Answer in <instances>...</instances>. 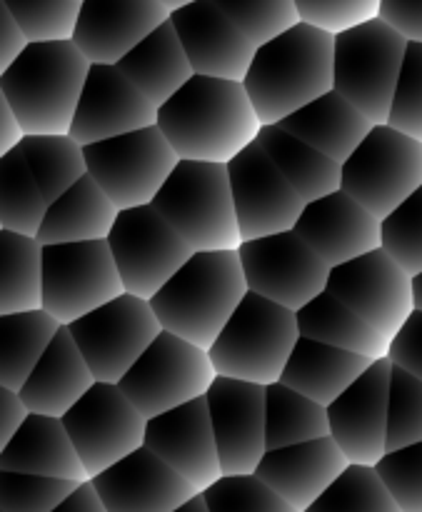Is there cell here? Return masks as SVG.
I'll list each match as a JSON object with an SVG mask.
<instances>
[{
    "mask_svg": "<svg viewBox=\"0 0 422 512\" xmlns=\"http://www.w3.org/2000/svg\"><path fill=\"white\" fill-rule=\"evenodd\" d=\"M158 128L180 160L218 165L233 163L263 133L245 85L205 75L158 110Z\"/></svg>",
    "mask_w": 422,
    "mask_h": 512,
    "instance_id": "cell-1",
    "label": "cell"
},
{
    "mask_svg": "<svg viewBox=\"0 0 422 512\" xmlns=\"http://www.w3.org/2000/svg\"><path fill=\"white\" fill-rule=\"evenodd\" d=\"M243 85L263 128L280 125L335 90V35L295 25L260 45Z\"/></svg>",
    "mask_w": 422,
    "mask_h": 512,
    "instance_id": "cell-2",
    "label": "cell"
},
{
    "mask_svg": "<svg viewBox=\"0 0 422 512\" xmlns=\"http://www.w3.org/2000/svg\"><path fill=\"white\" fill-rule=\"evenodd\" d=\"M238 250L195 253L150 300L165 333L210 350L248 295Z\"/></svg>",
    "mask_w": 422,
    "mask_h": 512,
    "instance_id": "cell-3",
    "label": "cell"
},
{
    "mask_svg": "<svg viewBox=\"0 0 422 512\" xmlns=\"http://www.w3.org/2000/svg\"><path fill=\"white\" fill-rule=\"evenodd\" d=\"M90 68L93 63L73 40L30 43L0 73V98L8 100L28 135H70Z\"/></svg>",
    "mask_w": 422,
    "mask_h": 512,
    "instance_id": "cell-4",
    "label": "cell"
},
{
    "mask_svg": "<svg viewBox=\"0 0 422 512\" xmlns=\"http://www.w3.org/2000/svg\"><path fill=\"white\" fill-rule=\"evenodd\" d=\"M300 338L298 313L248 293L208 353L220 378L268 388L280 383Z\"/></svg>",
    "mask_w": 422,
    "mask_h": 512,
    "instance_id": "cell-5",
    "label": "cell"
},
{
    "mask_svg": "<svg viewBox=\"0 0 422 512\" xmlns=\"http://www.w3.org/2000/svg\"><path fill=\"white\" fill-rule=\"evenodd\" d=\"M153 208L195 253L240 250L243 245L228 165L180 160Z\"/></svg>",
    "mask_w": 422,
    "mask_h": 512,
    "instance_id": "cell-6",
    "label": "cell"
},
{
    "mask_svg": "<svg viewBox=\"0 0 422 512\" xmlns=\"http://www.w3.org/2000/svg\"><path fill=\"white\" fill-rule=\"evenodd\" d=\"M408 45L383 18L335 35V93L375 125H388Z\"/></svg>",
    "mask_w": 422,
    "mask_h": 512,
    "instance_id": "cell-7",
    "label": "cell"
},
{
    "mask_svg": "<svg viewBox=\"0 0 422 512\" xmlns=\"http://www.w3.org/2000/svg\"><path fill=\"white\" fill-rule=\"evenodd\" d=\"M218 380L208 350L165 333L133 365L120 388L148 420L205 398Z\"/></svg>",
    "mask_w": 422,
    "mask_h": 512,
    "instance_id": "cell-8",
    "label": "cell"
},
{
    "mask_svg": "<svg viewBox=\"0 0 422 512\" xmlns=\"http://www.w3.org/2000/svg\"><path fill=\"white\" fill-rule=\"evenodd\" d=\"M120 295H125V285L108 240L43 248V310L63 328Z\"/></svg>",
    "mask_w": 422,
    "mask_h": 512,
    "instance_id": "cell-9",
    "label": "cell"
},
{
    "mask_svg": "<svg viewBox=\"0 0 422 512\" xmlns=\"http://www.w3.org/2000/svg\"><path fill=\"white\" fill-rule=\"evenodd\" d=\"M85 160L88 175L118 205V210L153 205L180 165L178 153L158 125L88 145Z\"/></svg>",
    "mask_w": 422,
    "mask_h": 512,
    "instance_id": "cell-10",
    "label": "cell"
},
{
    "mask_svg": "<svg viewBox=\"0 0 422 512\" xmlns=\"http://www.w3.org/2000/svg\"><path fill=\"white\" fill-rule=\"evenodd\" d=\"M422 188V143L393 125H375L343 165V190L385 220Z\"/></svg>",
    "mask_w": 422,
    "mask_h": 512,
    "instance_id": "cell-11",
    "label": "cell"
},
{
    "mask_svg": "<svg viewBox=\"0 0 422 512\" xmlns=\"http://www.w3.org/2000/svg\"><path fill=\"white\" fill-rule=\"evenodd\" d=\"M68 330L95 380L110 385L123 383L133 365L163 335L153 305L128 293L85 315Z\"/></svg>",
    "mask_w": 422,
    "mask_h": 512,
    "instance_id": "cell-12",
    "label": "cell"
},
{
    "mask_svg": "<svg viewBox=\"0 0 422 512\" xmlns=\"http://www.w3.org/2000/svg\"><path fill=\"white\" fill-rule=\"evenodd\" d=\"M108 245L125 293L148 303L195 255L153 205L120 210Z\"/></svg>",
    "mask_w": 422,
    "mask_h": 512,
    "instance_id": "cell-13",
    "label": "cell"
},
{
    "mask_svg": "<svg viewBox=\"0 0 422 512\" xmlns=\"http://www.w3.org/2000/svg\"><path fill=\"white\" fill-rule=\"evenodd\" d=\"M63 423L93 480L145 448L150 420L130 403L120 385L95 383Z\"/></svg>",
    "mask_w": 422,
    "mask_h": 512,
    "instance_id": "cell-14",
    "label": "cell"
},
{
    "mask_svg": "<svg viewBox=\"0 0 422 512\" xmlns=\"http://www.w3.org/2000/svg\"><path fill=\"white\" fill-rule=\"evenodd\" d=\"M238 253L250 293L293 313H300L330 285L333 270L295 235V230L245 240Z\"/></svg>",
    "mask_w": 422,
    "mask_h": 512,
    "instance_id": "cell-15",
    "label": "cell"
},
{
    "mask_svg": "<svg viewBox=\"0 0 422 512\" xmlns=\"http://www.w3.org/2000/svg\"><path fill=\"white\" fill-rule=\"evenodd\" d=\"M328 290L388 340H393L418 310L415 278L383 248L333 268Z\"/></svg>",
    "mask_w": 422,
    "mask_h": 512,
    "instance_id": "cell-16",
    "label": "cell"
},
{
    "mask_svg": "<svg viewBox=\"0 0 422 512\" xmlns=\"http://www.w3.org/2000/svg\"><path fill=\"white\" fill-rule=\"evenodd\" d=\"M205 400L223 473H258L268 455V388L218 375Z\"/></svg>",
    "mask_w": 422,
    "mask_h": 512,
    "instance_id": "cell-17",
    "label": "cell"
},
{
    "mask_svg": "<svg viewBox=\"0 0 422 512\" xmlns=\"http://www.w3.org/2000/svg\"><path fill=\"white\" fill-rule=\"evenodd\" d=\"M235 213L245 240L295 230L305 210V200L283 178L263 145L253 143L228 165Z\"/></svg>",
    "mask_w": 422,
    "mask_h": 512,
    "instance_id": "cell-18",
    "label": "cell"
},
{
    "mask_svg": "<svg viewBox=\"0 0 422 512\" xmlns=\"http://www.w3.org/2000/svg\"><path fill=\"white\" fill-rule=\"evenodd\" d=\"M390 378L393 363L378 360L328 408L330 438L348 455L350 465L378 468L388 455Z\"/></svg>",
    "mask_w": 422,
    "mask_h": 512,
    "instance_id": "cell-19",
    "label": "cell"
},
{
    "mask_svg": "<svg viewBox=\"0 0 422 512\" xmlns=\"http://www.w3.org/2000/svg\"><path fill=\"white\" fill-rule=\"evenodd\" d=\"M158 125V108L118 65H93L75 110L70 138L83 148Z\"/></svg>",
    "mask_w": 422,
    "mask_h": 512,
    "instance_id": "cell-20",
    "label": "cell"
},
{
    "mask_svg": "<svg viewBox=\"0 0 422 512\" xmlns=\"http://www.w3.org/2000/svg\"><path fill=\"white\" fill-rule=\"evenodd\" d=\"M195 75L245 83L258 45L213 3L198 0L170 15Z\"/></svg>",
    "mask_w": 422,
    "mask_h": 512,
    "instance_id": "cell-21",
    "label": "cell"
},
{
    "mask_svg": "<svg viewBox=\"0 0 422 512\" xmlns=\"http://www.w3.org/2000/svg\"><path fill=\"white\" fill-rule=\"evenodd\" d=\"M145 448L188 480L200 495L225 478L205 398L150 420Z\"/></svg>",
    "mask_w": 422,
    "mask_h": 512,
    "instance_id": "cell-22",
    "label": "cell"
},
{
    "mask_svg": "<svg viewBox=\"0 0 422 512\" xmlns=\"http://www.w3.org/2000/svg\"><path fill=\"white\" fill-rule=\"evenodd\" d=\"M295 235L333 270L383 248V220L338 190L305 205Z\"/></svg>",
    "mask_w": 422,
    "mask_h": 512,
    "instance_id": "cell-23",
    "label": "cell"
},
{
    "mask_svg": "<svg viewBox=\"0 0 422 512\" xmlns=\"http://www.w3.org/2000/svg\"><path fill=\"white\" fill-rule=\"evenodd\" d=\"M170 15L160 0H83L73 43L93 65H118Z\"/></svg>",
    "mask_w": 422,
    "mask_h": 512,
    "instance_id": "cell-24",
    "label": "cell"
},
{
    "mask_svg": "<svg viewBox=\"0 0 422 512\" xmlns=\"http://www.w3.org/2000/svg\"><path fill=\"white\" fill-rule=\"evenodd\" d=\"M90 483L108 512H175L200 495L148 448L120 460Z\"/></svg>",
    "mask_w": 422,
    "mask_h": 512,
    "instance_id": "cell-25",
    "label": "cell"
},
{
    "mask_svg": "<svg viewBox=\"0 0 422 512\" xmlns=\"http://www.w3.org/2000/svg\"><path fill=\"white\" fill-rule=\"evenodd\" d=\"M350 468L348 455L333 438L268 450L258 468V478L295 510L313 508Z\"/></svg>",
    "mask_w": 422,
    "mask_h": 512,
    "instance_id": "cell-26",
    "label": "cell"
},
{
    "mask_svg": "<svg viewBox=\"0 0 422 512\" xmlns=\"http://www.w3.org/2000/svg\"><path fill=\"white\" fill-rule=\"evenodd\" d=\"M0 473L88 483L90 475L60 418L30 415L18 435L0 450Z\"/></svg>",
    "mask_w": 422,
    "mask_h": 512,
    "instance_id": "cell-27",
    "label": "cell"
},
{
    "mask_svg": "<svg viewBox=\"0 0 422 512\" xmlns=\"http://www.w3.org/2000/svg\"><path fill=\"white\" fill-rule=\"evenodd\" d=\"M95 375L83 358L68 328L58 333L48 353L33 370L25 388L20 390L30 413L63 420L90 390L95 388Z\"/></svg>",
    "mask_w": 422,
    "mask_h": 512,
    "instance_id": "cell-28",
    "label": "cell"
},
{
    "mask_svg": "<svg viewBox=\"0 0 422 512\" xmlns=\"http://www.w3.org/2000/svg\"><path fill=\"white\" fill-rule=\"evenodd\" d=\"M373 363L378 360L300 338L280 383L298 390L300 395L315 400L323 408H330L345 390L353 388L368 373Z\"/></svg>",
    "mask_w": 422,
    "mask_h": 512,
    "instance_id": "cell-29",
    "label": "cell"
},
{
    "mask_svg": "<svg viewBox=\"0 0 422 512\" xmlns=\"http://www.w3.org/2000/svg\"><path fill=\"white\" fill-rule=\"evenodd\" d=\"M280 125L340 165L353 158L355 150L363 145V140L375 128L373 120L365 118L353 103H348L335 90L318 98L315 103L305 105L303 110L290 115Z\"/></svg>",
    "mask_w": 422,
    "mask_h": 512,
    "instance_id": "cell-30",
    "label": "cell"
},
{
    "mask_svg": "<svg viewBox=\"0 0 422 512\" xmlns=\"http://www.w3.org/2000/svg\"><path fill=\"white\" fill-rule=\"evenodd\" d=\"M120 210L105 190L85 175L78 185L50 203L40 225L38 243L43 245H70V243H103L110 238Z\"/></svg>",
    "mask_w": 422,
    "mask_h": 512,
    "instance_id": "cell-31",
    "label": "cell"
},
{
    "mask_svg": "<svg viewBox=\"0 0 422 512\" xmlns=\"http://www.w3.org/2000/svg\"><path fill=\"white\" fill-rule=\"evenodd\" d=\"M118 68L158 110L195 78L188 53L170 20L130 50Z\"/></svg>",
    "mask_w": 422,
    "mask_h": 512,
    "instance_id": "cell-32",
    "label": "cell"
},
{
    "mask_svg": "<svg viewBox=\"0 0 422 512\" xmlns=\"http://www.w3.org/2000/svg\"><path fill=\"white\" fill-rule=\"evenodd\" d=\"M258 143L305 203L343 190V165L295 138L283 125H265Z\"/></svg>",
    "mask_w": 422,
    "mask_h": 512,
    "instance_id": "cell-33",
    "label": "cell"
},
{
    "mask_svg": "<svg viewBox=\"0 0 422 512\" xmlns=\"http://www.w3.org/2000/svg\"><path fill=\"white\" fill-rule=\"evenodd\" d=\"M298 323L300 335L315 340V343L365 355L370 360H388L390 355L393 340L385 338L368 320H363L348 305L340 303L330 290H325L323 295H318L313 303L300 310Z\"/></svg>",
    "mask_w": 422,
    "mask_h": 512,
    "instance_id": "cell-34",
    "label": "cell"
},
{
    "mask_svg": "<svg viewBox=\"0 0 422 512\" xmlns=\"http://www.w3.org/2000/svg\"><path fill=\"white\" fill-rule=\"evenodd\" d=\"M60 330L45 310L0 315V388L20 393Z\"/></svg>",
    "mask_w": 422,
    "mask_h": 512,
    "instance_id": "cell-35",
    "label": "cell"
},
{
    "mask_svg": "<svg viewBox=\"0 0 422 512\" xmlns=\"http://www.w3.org/2000/svg\"><path fill=\"white\" fill-rule=\"evenodd\" d=\"M43 310V245L0 230V315Z\"/></svg>",
    "mask_w": 422,
    "mask_h": 512,
    "instance_id": "cell-36",
    "label": "cell"
},
{
    "mask_svg": "<svg viewBox=\"0 0 422 512\" xmlns=\"http://www.w3.org/2000/svg\"><path fill=\"white\" fill-rule=\"evenodd\" d=\"M45 200L55 203L88 175L85 148L70 135H28L18 148Z\"/></svg>",
    "mask_w": 422,
    "mask_h": 512,
    "instance_id": "cell-37",
    "label": "cell"
},
{
    "mask_svg": "<svg viewBox=\"0 0 422 512\" xmlns=\"http://www.w3.org/2000/svg\"><path fill=\"white\" fill-rule=\"evenodd\" d=\"M330 438L328 408L283 383L268 385V450Z\"/></svg>",
    "mask_w": 422,
    "mask_h": 512,
    "instance_id": "cell-38",
    "label": "cell"
},
{
    "mask_svg": "<svg viewBox=\"0 0 422 512\" xmlns=\"http://www.w3.org/2000/svg\"><path fill=\"white\" fill-rule=\"evenodd\" d=\"M50 203L23 155H0V230L38 238Z\"/></svg>",
    "mask_w": 422,
    "mask_h": 512,
    "instance_id": "cell-39",
    "label": "cell"
},
{
    "mask_svg": "<svg viewBox=\"0 0 422 512\" xmlns=\"http://www.w3.org/2000/svg\"><path fill=\"white\" fill-rule=\"evenodd\" d=\"M305 512H403L378 470L350 465L343 478Z\"/></svg>",
    "mask_w": 422,
    "mask_h": 512,
    "instance_id": "cell-40",
    "label": "cell"
},
{
    "mask_svg": "<svg viewBox=\"0 0 422 512\" xmlns=\"http://www.w3.org/2000/svg\"><path fill=\"white\" fill-rule=\"evenodd\" d=\"M30 43H63L75 38L80 5L68 0H0Z\"/></svg>",
    "mask_w": 422,
    "mask_h": 512,
    "instance_id": "cell-41",
    "label": "cell"
},
{
    "mask_svg": "<svg viewBox=\"0 0 422 512\" xmlns=\"http://www.w3.org/2000/svg\"><path fill=\"white\" fill-rule=\"evenodd\" d=\"M255 45L270 43L300 25L295 0H213Z\"/></svg>",
    "mask_w": 422,
    "mask_h": 512,
    "instance_id": "cell-42",
    "label": "cell"
},
{
    "mask_svg": "<svg viewBox=\"0 0 422 512\" xmlns=\"http://www.w3.org/2000/svg\"><path fill=\"white\" fill-rule=\"evenodd\" d=\"M83 483L0 473V512H55Z\"/></svg>",
    "mask_w": 422,
    "mask_h": 512,
    "instance_id": "cell-43",
    "label": "cell"
},
{
    "mask_svg": "<svg viewBox=\"0 0 422 512\" xmlns=\"http://www.w3.org/2000/svg\"><path fill=\"white\" fill-rule=\"evenodd\" d=\"M422 443V380L393 365L388 405V453Z\"/></svg>",
    "mask_w": 422,
    "mask_h": 512,
    "instance_id": "cell-44",
    "label": "cell"
},
{
    "mask_svg": "<svg viewBox=\"0 0 422 512\" xmlns=\"http://www.w3.org/2000/svg\"><path fill=\"white\" fill-rule=\"evenodd\" d=\"M203 498L210 512H300L258 475H225Z\"/></svg>",
    "mask_w": 422,
    "mask_h": 512,
    "instance_id": "cell-45",
    "label": "cell"
},
{
    "mask_svg": "<svg viewBox=\"0 0 422 512\" xmlns=\"http://www.w3.org/2000/svg\"><path fill=\"white\" fill-rule=\"evenodd\" d=\"M383 250L413 278L422 273V188L383 220Z\"/></svg>",
    "mask_w": 422,
    "mask_h": 512,
    "instance_id": "cell-46",
    "label": "cell"
},
{
    "mask_svg": "<svg viewBox=\"0 0 422 512\" xmlns=\"http://www.w3.org/2000/svg\"><path fill=\"white\" fill-rule=\"evenodd\" d=\"M300 23L340 35L380 18L383 0H295Z\"/></svg>",
    "mask_w": 422,
    "mask_h": 512,
    "instance_id": "cell-47",
    "label": "cell"
},
{
    "mask_svg": "<svg viewBox=\"0 0 422 512\" xmlns=\"http://www.w3.org/2000/svg\"><path fill=\"white\" fill-rule=\"evenodd\" d=\"M378 475L403 512H422V443L393 450L378 463Z\"/></svg>",
    "mask_w": 422,
    "mask_h": 512,
    "instance_id": "cell-48",
    "label": "cell"
},
{
    "mask_svg": "<svg viewBox=\"0 0 422 512\" xmlns=\"http://www.w3.org/2000/svg\"><path fill=\"white\" fill-rule=\"evenodd\" d=\"M388 125L422 143V43H410Z\"/></svg>",
    "mask_w": 422,
    "mask_h": 512,
    "instance_id": "cell-49",
    "label": "cell"
},
{
    "mask_svg": "<svg viewBox=\"0 0 422 512\" xmlns=\"http://www.w3.org/2000/svg\"><path fill=\"white\" fill-rule=\"evenodd\" d=\"M388 360L395 368H403L405 373L422 380V310H415L413 318L395 335Z\"/></svg>",
    "mask_w": 422,
    "mask_h": 512,
    "instance_id": "cell-50",
    "label": "cell"
},
{
    "mask_svg": "<svg viewBox=\"0 0 422 512\" xmlns=\"http://www.w3.org/2000/svg\"><path fill=\"white\" fill-rule=\"evenodd\" d=\"M380 18L408 43H422V0H383Z\"/></svg>",
    "mask_w": 422,
    "mask_h": 512,
    "instance_id": "cell-51",
    "label": "cell"
},
{
    "mask_svg": "<svg viewBox=\"0 0 422 512\" xmlns=\"http://www.w3.org/2000/svg\"><path fill=\"white\" fill-rule=\"evenodd\" d=\"M30 415L33 413H30V408L25 405L23 395L18 390L0 388V450L23 430Z\"/></svg>",
    "mask_w": 422,
    "mask_h": 512,
    "instance_id": "cell-52",
    "label": "cell"
},
{
    "mask_svg": "<svg viewBox=\"0 0 422 512\" xmlns=\"http://www.w3.org/2000/svg\"><path fill=\"white\" fill-rule=\"evenodd\" d=\"M30 48V40L18 20L10 15L5 5H0V73L8 70L25 50Z\"/></svg>",
    "mask_w": 422,
    "mask_h": 512,
    "instance_id": "cell-53",
    "label": "cell"
},
{
    "mask_svg": "<svg viewBox=\"0 0 422 512\" xmlns=\"http://www.w3.org/2000/svg\"><path fill=\"white\" fill-rule=\"evenodd\" d=\"M25 138H28V133H25L20 118L10 108L8 100L0 98V155L15 153Z\"/></svg>",
    "mask_w": 422,
    "mask_h": 512,
    "instance_id": "cell-54",
    "label": "cell"
},
{
    "mask_svg": "<svg viewBox=\"0 0 422 512\" xmlns=\"http://www.w3.org/2000/svg\"><path fill=\"white\" fill-rule=\"evenodd\" d=\"M55 512H108V508H105V503L100 500L95 485L88 480V483L78 485V490H75V493Z\"/></svg>",
    "mask_w": 422,
    "mask_h": 512,
    "instance_id": "cell-55",
    "label": "cell"
},
{
    "mask_svg": "<svg viewBox=\"0 0 422 512\" xmlns=\"http://www.w3.org/2000/svg\"><path fill=\"white\" fill-rule=\"evenodd\" d=\"M175 512H210V510H208V503H205L203 495H198V498H193L188 505H183V508L175 510Z\"/></svg>",
    "mask_w": 422,
    "mask_h": 512,
    "instance_id": "cell-56",
    "label": "cell"
},
{
    "mask_svg": "<svg viewBox=\"0 0 422 512\" xmlns=\"http://www.w3.org/2000/svg\"><path fill=\"white\" fill-rule=\"evenodd\" d=\"M160 3H163L165 8L170 10V13H175V10L185 8V5H193V3H198V0H160Z\"/></svg>",
    "mask_w": 422,
    "mask_h": 512,
    "instance_id": "cell-57",
    "label": "cell"
},
{
    "mask_svg": "<svg viewBox=\"0 0 422 512\" xmlns=\"http://www.w3.org/2000/svg\"><path fill=\"white\" fill-rule=\"evenodd\" d=\"M415 308L422 310V273L415 278Z\"/></svg>",
    "mask_w": 422,
    "mask_h": 512,
    "instance_id": "cell-58",
    "label": "cell"
},
{
    "mask_svg": "<svg viewBox=\"0 0 422 512\" xmlns=\"http://www.w3.org/2000/svg\"><path fill=\"white\" fill-rule=\"evenodd\" d=\"M68 3H78L80 5V3H83V0H68Z\"/></svg>",
    "mask_w": 422,
    "mask_h": 512,
    "instance_id": "cell-59",
    "label": "cell"
}]
</instances>
